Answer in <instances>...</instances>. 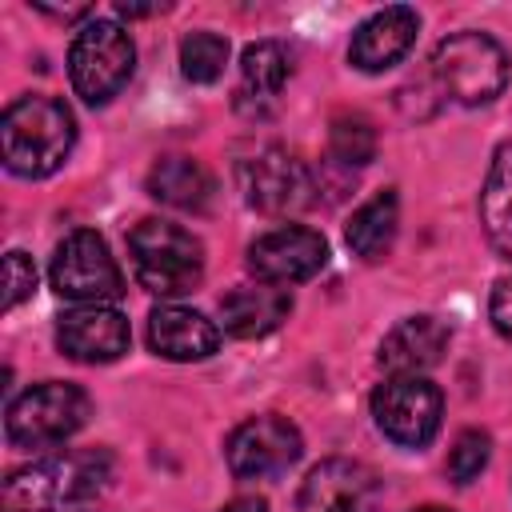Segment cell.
<instances>
[{
  "mask_svg": "<svg viewBox=\"0 0 512 512\" xmlns=\"http://www.w3.org/2000/svg\"><path fill=\"white\" fill-rule=\"evenodd\" d=\"M76 144V120L72 108L56 96H20L4 108L0 120V152L8 172L40 180L52 176Z\"/></svg>",
  "mask_w": 512,
  "mask_h": 512,
  "instance_id": "7a4b0ae2",
  "label": "cell"
},
{
  "mask_svg": "<svg viewBox=\"0 0 512 512\" xmlns=\"http://www.w3.org/2000/svg\"><path fill=\"white\" fill-rule=\"evenodd\" d=\"M412 512H448V508H436V504H428V508H412Z\"/></svg>",
  "mask_w": 512,
  "mask_h": 512,
  "instance_id": "f1b7e54d",
  "label": "cell"
},
{
  "mask_svg": "<svg viewBox=\"0 0 512 512\" xmlns=\"http://www.w3.org/2000/svg\"><path fill=\"white\" fill-rule=\"evenodd\" d=\"M128 252H132V268L140 288H148L152 296H184L200 284L204 276V248L200 240L168 220H140L128 236Z\"/></svg>",
  "mask_w": 512,
  "mask_h": 512,
  "instance_id": "3957f363",
  "label": "cell"
},
{
  "mask_svg": "<svg viewBox=\"0 0 512 512\" xmlns=\"http://www.w3.org/2000/svg\"><path fill=\"white\" fill-rule=\"evenodd\" d=\"M448 328L436 316H408L400 320L380 344V368L388 376H424L444 360Z\"/></svg>",
  "mask_w": 512,
  "mask_h": 512,
  "instance_id": "2e32d148",
  "label": "cell"
},
{
  "mask_svg": "<svg viewBox=\"0 0 512 512\" xmlns=\"http://www.w3.org/2000/svg\"><path fill=\"white\" fill-rule=\"evenodd\" d=\"M224 512H268V504L260 496H236L224 504Z\"/></svg>",
  "mask_w": 512,
  "mask_h": 512,
  "instance_id": "4316f807",
  "label": "cell"
},
{
  "mask_svg": "<svg viewBox=\"0 0 512 512\" xmlns=\"http://www.w3.org/2000/svg\"><path fill=\"white\" fill-rule=\"evenodd\" d=\"M88 416H92V400L84 388L64 384V380H44L8 404L4 436L12 448L40 452V448H56L72 432H80Z\"/></svg>",
  "mask_w": 512,
  "mask_h": 512,
  "instance_id": "277c9868",
  "label": "cell"
},
{
  "mask_svg": "<svg viewBox=\"0 0 512 512\" xmlns=\"http://www.w3.org/2000/svg\"><path fill=\"white\" fill-rule=\"evenodd\" d=\"M136 48L116 20H88L68 48V76L84 104H108L132 76Z\"/></svg>",
  "mask_w": 512,
  "mask_h": 512,
  "instance_id": "8992f818",
  "label": "cell"
},
{
  "mask_svg": "<svg viewBox=\"0 0 512 512\" xmlns=\"http://www.w3.org/2000/svg\"><path fill=\"white\" fill-rule=\"evenodd\" d=\"M300 452H304L300 428L284 416H272V412L236 424L228 444H224L228 468L240 480H272V476L288 472L300 460Z\"/></svg>",
  "mask_w": 512,
  "mask_h": 512,
  "instance_id": "9c48e42d",
  "label": "cell"
},
{
  "mask_svg": "<svg viewBox=\"0 0 512 512\" xmlns=\"http://www.w3.org/2000/svg\"><path fill=\"white\" fill-rule=\"evenodd\" d=\"M224 64H228V40L224 36L192 32V36L180 40V72H184V80L212 84V80H220Z\"/></svg>",
  "mask_w": 512,
  "mask_h": 512,
  "instance_id": "603a6c76",
  "label": "cell"
},
{
  "mask_svg": "<svg viewBox=\"0 0 512 512\" xmlns=\"http://www.w3.org/2000/svg\"><path fill=\"white\" fill-rule=\"evenodd\" d=\"M488 456H492L488 432L468 428V432L456 436V444H452V452H448V476H452L456 484H472V480L488 468Z\"/></svg>",
  "mask_w": 512,
  "mask_h": 512,
  "instance_id": "cb8c5ba5",
  "label": "cell"
},
{
  "mask_svg": "<svg viewBox=\"0 0 512 512\" xmlns=\"http://www.w3.org/2000/svg\"><path fill=\"white\" fill-rule=\"evenodd\" d=\"M128 320L112 304H84L60 316L56 324V344L64 356L80 364H112L128 352Z\"/></svg>",
  "mask_w": 512,
  "mask_h": 512,
  "instance_id": "7c38bea8",
  "label": "cell"
},
{
  "mask_svg": "<svg viewBox=\"0 0 512 512\" xmlns=\"http://www.w3.org/2000/svg\"><path fill=\"white\" fill-rule=\"evenodd\" d=\"M292 312V292L280 284H240L220 300V320L224 332L240 336V340H256L276 332Z\"/></svg>",
  "mask_w": 512,
  "mask_h": 512,
  "instance_id": "e0dca14e",
  "label": "cell"
},
{
  "mask_svg": "<svg viewBox=\"0 0 512 512\" xmlns=\"http://www.w3.org/2000/svg\"><path fill=\"white\" fill-rule=\"evenodd\" d=\"M376 428L400 448H424L444 416V396L424 376H388L372 392Z\"/></svg>",
  "mask_w": 512,
  "mask_h": 512,
  "instance_id": "ba28073f",
  "label": "cell"
},
{
  "mask_svg": "<svg viewBox=\"0 0 512 512\" xmlns=\"http://www.w3.org/2000/svg\"><path fill=\"white\" fill-rule=\"evenodd\" d=\"M148 192L180 212H200L212 200V176L192 156H164L148 172Z\"/></svg>",
  "mask_w": 512,
  "mask_h": 512,
  "instance_id": "ac0fdd59",
  "label": "cell"
},
{
  "mask_svg": "<svg viewBox=\"0 0 512 512\" xmlns=\"http://www.w3.org/2000/svg\"><path fill=\"white\" fill-rule=\"evenodd\" d=\"M488 316H492V328L512 340V276H500L496 288H492V300H488Z\"/></svg>",
  "mask_w": 512,
  "mask_h": 512,
  "instance_id": "484cf974",
  "label": "cell"
},
{
  "mask_svg": "<svg viewBox=\"0 0 512 512\" xmlns=\"http://www.w3.org/2000/svg\"><path fill=\"white\" fill-rule=\"evenodd\" d=\"M108 480V452H64L12 472L4 500L8 512H100Z\"/></svg>",
  "mask_w": 512,
  "mask_h": 512,
  "instance_id": "6da1fadb",
  "label": "cell"
},
{
  "mask_svg": "<svg viewBox=\"0 0 512 512\" xmlns=\"http://www.w3.org/2000/svg\"><path fill=\"white\" fill-rule=\"evenodd\" d=\"M376 476L356 460H320L300 484V512H372Z\"/></svg>",
  "mask_w": 512,
  "mask_h": 512,
  "instance_id": "4fadbf2b",
  "label": "cell"
},
{
  "mask_svg": "<svg viewBox=\"0 0 512 512\" xmlns=\"http://www.w3.org/2000/svg\"><path fill=\"white\" fill-rule=\"evenodd\" d=\"M328 152L344 168H364L376 156V128H372V120L360 116V112L336 116L332 128H328Z\"/></svg>",
  "mask_w": 512,
  "mask_h": 512,
  "instance_id": "7402d4cb",
  "label": "cell"
},
{
  "mask_svg": "<svg viewBox=\"0 0 512 512\" xmlns=\"http://www.w3.org/2000/svg\"><path fill=\"white\" fill-rule=\"evenodd\" d=\"M416 28H420V16L412 8H404V4L380 8L352 32L348 60L360 72H384L408 56V48L416 44Z\"/></svg>",
  "mask_w": 512,
  "mask_h": 512,
  "instance_id": "5bb4252c",
  "label": "cell"
},
{
  "mask_svg": "<svg viewBox=\"0 0 512 512\" xmlns=\"http://www.w3.org/2000/svg\"><path fill=\"white\" fill-rule=\"evenodd\" d=\"M432 72L456 104H488L508 84V52L484 32H452L436 44Z\"/></svg>",
  "mask_w": 512,
  "mask_h": 512,
  "instance_id": "5b68a950",
  "label": "cell"
},
{
  "mask_svg": "<svg viewBox=\"0 0 512 512\" xmlns=\"http://www.w3.org/2000/svg\"><path fill=\"white\" fill-rule=\"evenodd\" d=\"M396 224H400V200L392 188H384L352 212L344 240L360 260H384L392 240H396Z\"/></svg>",
  "mask_w": 512,
  "mask_h": 512,
  "instance_id": "ffe728a7",
  "label": "cell"
},
{
  "mask_svg": "<svg viewBox=\"0 0 512 512\" xmlns=\"http://www.w3.org/2000/svg\"><path fill=\"white\" fill-rule=\"evenodd\" d=\"M480 224L492 248L512 260V140L492 152L484 188H480Z\"/></svg>",
  "mask_w": 512,
  "mask_h": 512,
  "instance_id": "d6986e66",
  "label": "cell"
},
{
  "mask_svg": "<svg viewBox=\"0 0 512 512\" xmlns=\"http://www.w3.org/2000/svg\"><path fill=\"white\" fill-rule=\"evenodd\" d=\"M160 8H164V4H128V0L116 4L120 16H152V12H160Z\"/></svg>",
  "mask_w": 512,
  "mask_h": 512,
  "instance_id": "83f0119b",
  "label": "cell"
},
{
  "mask_svg": "<svg viewBox=\"0 0 512 512\" xmlns=\"http://www.w3.org/2000/svg\"><path fill=\"white\" fill-rule=\"evenodd\" d=\"M240 72H244V92L248 96H276L284 88V80L292 76V60H288L284 44L256 40V44L244 48Z\"/></svg>",
  "mask_w": 512,
  "mask_h": 512,
  "instance_id": "44dd1931",
  "label": "cell"
},
{
  "mask_svg": "<svg viewBox=\"0 0 512 512\" xmlns=\"http://www.w3.org/2000/svg\"><path fill=\"white\" fill-rule=\"evenodd\" d=\"M52 288L72 304H116L124 296V276L108 252V244L92 228H76L56 244L52 256Z\"/></svg>",
  "mask_w": 512,
  "mask_h": 512,
  "instance_id": "52a82bcc",
  "label": "cell"
},
{
  "mask_svg": "<svg viewBox=\"0 0 512 512\" xmlns=\"http://www.w3.org/2000/svg\"><path fill=\"white\" fill-rule=\"evenodd\" d=\"M328 264V244L320 232L300 228V224H284L272 228L264 236H256L248 244V272L260 284H300L308 276H316Z\"/></svg>",
  "mask_w": 512,
  "mask_h": 512,
  "instance_id": "8fae6325",
  "label": "cell"
},
{
  "mask_svg": "<svg viewBox=\"0 0 512 512\" xmlns=\"http://www.w3.org/2000/svg\"><path fill=\"white\" fill-rule=\"evenodd\" d=\"M148 344H152L156 356L188 364V360H204V356L216 352L220 328H216L208 316H200L196 308L160 304V308H152V316H148Z\"/></svg>",
  "mask_w": 512,
  "mask_h": 512,
  "instance_id": "9a60e30c",
  "label": "cell"
},
{
  "mask_svg": "<svg viewBox=\"0 0 512 512\" xmlns=\"http://www.w3.org/2000/svg\"><path fill=\"white\" fill-rule=\"evenodd\" d=\"M32 292H36V264H32L28 252L12 248V252L4 256V308L12 312V308L24 304Z\"/></svg>",
  "mask_w": 512,
  "mask_h": 512,
  "instance_id": "d4e9b609",
  "label": "cell"
},
{
  "mask_svg": "<svg viewBox=\"0 0 512 512\" xmlns=\"http://www.w3.org/2000/svg\"><path fill=\"white\" fill-rule=\"evenodd\" d=\"M240 188L244 200L268 216H292L308 208L316 196V180L304 160H296L284 148H264L252 160L240 164Z\"/></svg>",
  "mask_w": 512,
  "mask_h": 512,
  "instance_id": "30bf717a",
  "label": "cell"
}]
</instances>
